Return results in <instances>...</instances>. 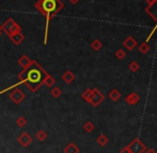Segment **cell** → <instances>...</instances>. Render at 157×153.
Returning <instances> with one entry per match:
<instances>
[{
	"label": "cell",
	"mask_w": 157,
	"mask_h": 153,
	"mask_svg": "<svg viewBox=\"0 0 157 153\" xmlns=\"http://www.w3.org/2000/svg\"><path fill=\"white\" fill-rule=\"evenodd\" d=\"M125 56H126V53L123 49H119L118 52L116 53V57L118 59H120V60H121V59H123V58H125Z\"/></svg>",
	"instance_id": "12"
},
{
	"label": "cell",
	"mask_w": 157,
	"mask_h": 153,
	"mask_svg": "<svg viewBox=\"0 0 157 153\" xmlns=\"http://www.w3.org/2000/svg\"><path fill=\"white\" fill-rule=\"evenodd\" d=\"M147 153H155L153 151V150H150V151H147Z\"/></svg>",
	"instance_id": "19"
},
{
	"label": "cell",
	"mask_w": 157,
	"mask_h": 153,
	"mask_svg": "<svg viewBox=\"0 0 157 153\" xmlns=\"http://www.w3.org/2000/svg\"><path fill=\"white\" fill-rule=\"evenodd\" d=\"M0 33H1V26H0Z\"/></svg>",
	"instance_id": "20"
},
{
	"label": "cell",
	"mask_w": 157,
	"mask_h": 153,
	"mask_svg": "<svg viewBox=\"0 0 157 153\" xmlns=\"http://www.w3.org/2000/svg\"><path fill=\"white\" fill-rule=\"evenodd\" d=\"M25 62H27V63H29V59H28L26 56H23L21 59H19V63L24 64V63H25Z\"/></svg>",
	"instance_id": "16"
},
{
	"label": "cell",
	"mask_w": 157,
	"mask_h": 153,
	"mask_svg": "<svg viewBox=\"0 0 157 153\" xmlns=\"http://www.w3.org/2000/svg\"><path fill=\"white\" fill-rule=\"evenodd\" d=\"M129 69H130V71H132V72H136V71H138V69H139V64L137 63L136 61L132 62V63L129 64Z\"/></svg>",
	"instance_id": "13"
},
{
	"label": "cell",
	"mask_w": 157,
	"mask_h": 153,
	"mask_svg": "<svg viewBox=\"0 0 157 153\" xmlns=\"http://www.w3.org/2000/svg\"><path fill=\"white\" fill-rule=\"evenodd\" d=\"M145 1L147 2V4H151V3H153V2L155 1V0H145Z\"/></svg>",
	"instance_id": "17"
},
{
	"label": "cell",
	"mask_w": 157,
	"mask_h": 153,
	"mask_svg": "<svg viewBox=\"0 0 157 153\" xmlns=\"http://www.w3.org/2000/svg\"><path fill=\"white\" fill-rule=\"evenodd\" d=\"M123 45L127 50H132L137 46V41L132 37H128L127 39L123 42Z\"/></svg>",
	"instance_id": "6"
},
{
	"label": "cell",
	"mask_w": 157,
	"mask_h": 153,
	"mask_svg": "<svg viewBox=\"0 0 157 153\" xmlns=\"http://www.w3.org/2000/svg\"><path fill=\"white\" fill-rule=\"evenodd\" d=\"M147 13L149 15H151L152 17H153L154 19L156 21V24H157V0L153 2V3L149 4L147 8Z\"/></svg>",
	"instance_id": "5"
},
{
	"label": "cell",
	"mask_w": 157,
	"mask_h": 153,
	"mask_svg": "<svg viewBox=\"0 0 157 153\" xmlns=\"http://www.w3.org/2000/svg\"><path fill=\"white\" fill-rule=\"evenodd\" d=\"M9 37H10L11 41H12L14 44H16V45L21 44V42L25 40V37H24V34L21 32H16V33H14V34H11Z\"/></svg>",
	"instance_id": "7"
},
{
	"label": "cell",
	"mask_w": 157,
	"mask_h": 153,
	"mask_svg": "<svg viewBox=\"0 0 157 153\" xmlns=\"http://www.w3.org/2000/svg\"><path fill=\"white\" fill-rule=\"evenodd\" d=\"M139 101V96L136 94V93H130L127 97H126V102H127L129 105H132V104H136L137 102Z\"/></svg>",
	"instance_id": "8"
},
{
	"label": "cell",
	"mask_w": 157,
	"mask_h": 153,
	"mask_svg": "<svg viewBox=\"0 0 157 153\" xmlns=\"http://www.w3.org/2000/svg\"><path fill=\"white\" fill-rule=\"evenodd\" d=\"M70 1L72 2V3H74V4H75V3H77V2H78L79 0H70Z\"/></svg>",
	"instance_id": "18"
},
{
	"label": "cell",
	"mask_w": 157,
	"mask_h": 153,
	"mask_svg": "<svg viewBox=\"0 0 157 153\" xmlns=\"http://www.w3.org/2000/svg\"><path fill=\"white\" fill-rule=\"evenodd\" d=\"M144 149H145L144 145L142 143H140L139 140H135L129 146V150L132 151V153H142Z\"/></svg>",
	"instance_id": "4"
},
{
	"label": "cell",
	"mask_w": 157,
	"mask_h": 153,
	"mask_svg": "<svg viewBox=\"0 0 157 153\" xmlns=\"http://www.w3.org/2000/svg\"><path fill=\"white\" fill-rule=\"evenodd\" d=\"M63 78H64V80H66L67 83H70V81H72L73 79H74V76H73V74H71L70 72H67L66 74H64Z\"/></svg>",
	"instance_id": "14"
},
{
	"label": "cell",
	"mask_w": 157,
	"mask_h": 153,
	"mask_svg": "<svg viewBox=\"0 0 157 153\" xmlns=\"http://www.w3.org/2000/svg\"><path fill=\"white\" fill-rule=\"evenodd\" d=\"M19 76H21L23 83L27 84L30 89L34 91L45 81L47 75H46L45 71L36 62L31 61L29 65L26 66V69Z\"/></svg>",
	"instance_id": "1"
},
{
	"label": "cell",
	"mask_w": 157,
	"mask_h": 153,
	"mask_svg": "<svg viewBox=\"0 0 157 153\" xmlns=\"http://www.w3.org/2000/svg\"><path fill=\"white\" fill-rule=\"evenodd\" d=\"M149 50H150V46H149V44H147V42H144V43H142L139 46V52H140L141 54H147Z\"/></svg>",
	"instance_id": "9"
},
{
	"label": "cell",
	"mask_w": 157,
	"mask_h": 153,
	"mask_svg": "<svg viewBox=\"0 0 157 153\" xmlns=\"http://www.w3.org/2000/svg\"><path fill=\"white\" fill-rule=\"evenodd\" d=\"M109 96L111 97L112 101H117V100H119L121 97V94H120V92H119L118 90H112L111 93L109 94Z\"/></svg>",
	"instance_id": "11"
},
{
	"label": "cell",
	"mask_w": 157,
	"mask_h": 153,
	"mask_svg": "<svg viewBox=\"0 0 157 153\" xmlns=\"http://www.w3.org/2000/svg\"><path fill=\"white\" fill-rule=\"evenodd\" d=\"M101 46H103V44H101V42L99 41V40H94L91 43V47L93 48L94 50H99L101 48Z\"/></svg>",
	"instance_id": "10"
},
{
	"label": "cell",
	"mask_w": 157,
	"mask_h": 153,
	"mask_svg": "<svg viewBox=\"0 0 157 153\" xmlns=\"http://www.w3.org/2000/svg\"><path fill=\"white\" fill-rule=\"evenodd\" d=\"M1 30H3L4 32L10 37L11 34H14V33H16V32H21V27L17 23H15L14 19L9 18L2 24Z\"/></svg>",
	"instance_id": "3"
},
{
	"label": "cell",
	"mask_w": 157,
	"mask_h": 153,
	"mask_svg": "<svg viewBox=\"0 0 157 153\" xmlns=\"http://www.w3.org/2000/svg\"><path fill=\"white\" fill-rule=\"evenodd\" d=\"M156 30H157V24H156V26H155V27H154V29L152 30L151 32H150L149 37H147V41H145V42H149V40L151 39L152 37H153V34H154V33H155V31H156Z\"/></svg>",
	"instance_id": "15"
},
{
	"label": "cell",
	"mask_w": 157,
	"mask_h": 153,
	"mask_svg": "<svg viewBox=\"0 0 157 153\" xmlns=\"http://www.w3.org/2000/svg\"><path fill=\"white\" fill-rule=\"evenodd\" d=\"M34 8L46 17L44 44H47L48 26H49V22L55 15L58 14V13L64 8V3L61 1V0H37V1L34 3Z\"/></svg>",
	"instance_id": "2"
}]
</instances>
